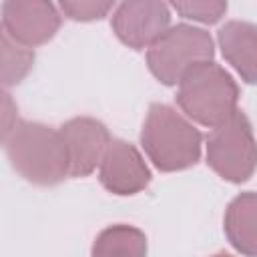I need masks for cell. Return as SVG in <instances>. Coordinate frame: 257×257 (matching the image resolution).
<instances>
[{"mask_svg": "<svg viewBox=\"0 0 257 257\" xmlns=\"http://www.w3.org/2000/svg\"><path fill=\"white\" fill-rule=\"evenodd\" d=\"M10 165L34 185H58L70 175L68 153L60 131L32 120H18L4 139Z\"/></svg>", "mask_w": 257, "mask_h": 257, "instance_id": "6da1fadb", "label": "cell"}, {"mask_svg": "<svg viewBox=\"0 0 257 257\" xmlns=\"http://www.w3.org/2000/svg\"><path fill=\"white\" fill-rule=\"evenodd\" d=\"M201 133L173 106L155 102L149 106L141 145L153 165L165 173L193 167L201 157Z\"/></svg>", "mask_w": 257, "mask_h": 257, "instance_id": "7a4b0ae2", "label": "cell"}, {"mask_svg": "<svg viewBox=\"0 0 257 257\" xmlns=\"http://www.w3.org/2000/svg\"><path fill=\"white\" fill-rule=\"evenodd\" d=\"M239 88L233 76L213 60L193 66L179 82L181 110L203 126H219L237 112Z\"/></svg>", "mask_w": 257, "mask_h": 257, "instance_id": "3957f363", "label": "cell"}, {"mask_svg": "<svg viewBox=\"0 0 257 257\" xmlns=\"http://www.w3.org/2000/svg\"><path fill=\"white\" fill-rule=\"evenodd\" d=\"M213 54V38L207 30L191 24H177L149 48L147 64L157 80L173 86L179 84L193 66L211 60Z\"/></svg>", "mask_w": 257, "mask_h": 257, "instance_id": "277c9868", "label": "cell"}, {"mask_svg": "<svg viewBox=\"0 0 257 257\" xmlns=\"http://www.w3.org/2000/svg\"><path fill=\"white\" fill-rule=\"evenodd\" d=\"M207 165L229 183L247 181L257 167V141L245 112L237 110L207 137Z\"/></svg>", "mask_w": 257, "mask_h": 257, "instance_id": "5b68a950", "label": "cell"}, {"mask_svg": "<svg viewBox=\"0 0 257 257\" xmlns=\"http://www.w3.org/2000/svg\"><path fill=\"white\" fill-rule=\"evenodd\" d=\"M112 30L120 42L135 50L151 48L171 24V12L165 2H122L112 12Z\"/></svg>", "mask_w": 257, "mask_h": 257, "instance_id": "8992f818", "label": "cell"}, {"mask_svg": "<svg viewBox=\"0 0 257 257\" xmlns=\"http://www.w3.org/2000/svg\"><path fill=\"white\" fill-rule=\"evenodd\" d=\"M60 26V14L52 2L12 0L2 4V32L22 46L48 42Z\"/></svg>", "mask_w": 257, "mask_h": 257, "instance_id": "52a82bcc", "label": "cell"}, {"mask_svg": "<svg viewBox=\"0 0 257 257\" xmlns=\"http://www.w3.org/2000/svg\"><path fill=\"white\" fill-rule=\"evenodd\" d=\"M58 131L66 145L70 177L90 175L96 169V165H100L112 141L106 126L100 120L90 118V116L70 118Z\"/></svg>", "mask_w": 257, "mask_h": 257, "instance_id": "ba28073f", "label": "cell"}, {"mask_svg": "<svg viewBox=\"0 0 257 257\" xmlns=\"http://www.w3.org/2000/svg\"><path fill=\"white\" fill-rule=\"evenodd\" d=\"M98 179L114 195H135L149 185L151 171L131 143L112 139L98 165Z\"/></svg>", "mask_w": 257, "mask_h": 257, "instance_id": "9c48e42d", "label": "cell"}, {"mask_svg": "<svg viewBox=\"0 0 257 257\" xmlns=\"http://www.w3.org/2000/svg\"><path fill=\"white\" fill-rule=\"evenodd\" d=\"M217 40L225 60L239 76L249 84H257V24L229 20L219 28Z\"/></svg>", "mask_w": 257, "mask_h": 257, "instance_id": "30bf717a", "label": "cell"}, {"mask_svg": "<svg viewBox=\"0 0 257 257\" xmlns=\"http://www.w3.org/2000/svg\"><path fill=\"white\" fill-rule=\"evenodd\" d=\"M225 235L247 257H257V193L237 195L225 211Z\"/></svg>", "mask_w": 257, "mask_h": 257, "instance_id": "8fae6325", "label": "cell"}, {"mask_svg": "<svg viewBox=\"0 0 257 257\" xmlns=\"http://www.w3.org/2000/svg\"><path fill=\"white\" fill-rule=\"evenodd\" d=\"M90 257H147V237L133 225H110L94 239Z\"/></svg>", "mask_w": 257, "mask_h": 257, "instance_id": "7c38bea8", "label": "cell"}, {"mask_svg": "<svg viewBox=\"0 0 257 257\" xmlns=\"http://www.w3.org/2000/svg\"><path fill=\"white\" fill-rule=\"evenodd\" d=\"M0 46H2V84L4 86L18 84L32 68L34 52L28 46H22L16 40H12L6 32H2L0 36Z\"/></svg>", "mask_w": 257, "mask_h": 257, "instance_id": "4fadbf2b", "label": "cell"}, {"mask_svg": "<svg viewBox=\"0 0 257 257\" xmlns=\"http://www.w3.org/2000/svg\"><path fill=\"white\" fill-rule=\"evenodd\" d=\"M173 8L189 18V20H197V22H203V24H215L219 22L225 12H227V2H215V0H209V2H173Z\"/></svg>", "mask_w": 257, "mask_h": 257, "instance_id": "5bb4252c", "label": "cell"}, {"mask_svg": "<svg viewBox=\"0 0 257 257\" xmlns=\"http://www.w3.org/2000/svg\"><path fill=\"white\" fill-rule=\"evenodd\" d=\"M114 8L112 2H60V10L70 18V20H98L106 16Z\"/></svg>", "mask_w": 257, "mask_h": 257, "instance_id": "9a60e30c", "label": "cell"}, {"mask_svg": "<svg viewBox=\"0 0 257 257\" xmlns=\"http://www.w3.org/2000/svg\"><path fill=\"white\" fill-rule=\"evenodd\" d=\"M16 118V106L12 104V98H10V94L8 92H4V114H2V124H4V128H2V141L14 131V124L10 122V118Z\"/></svg>", "mask_w": 257, "mask_h": 257, "instance_id": "2e32d148", "label": "cell"}, {"mask_svg": "<svg viewBox=\"0 0 257 257\" xmlns=\"http://www.w3.org/2000/svg\"><path fill=\"white\" fill-rule=\"evenodd\" d=\"M213 257H233V255H227V253H217V255H213Z\"/></svg>", "mask_w": 257, "mask_h": 257, "instance_id": "e0dca14e", "label": "cell"}]
</instances>
